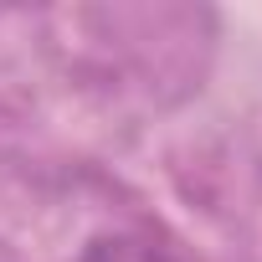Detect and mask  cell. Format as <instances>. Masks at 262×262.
Returning <instances> with one entry per match:
<instances>
[{
    "label": "cell",
    "mask_w": 262,
    "mask_h": 262,
    "mask_svg": "<svg viewBox=\"0 0 262 262\" xmlns=\"http://www.w3.org/2000/svg\"><path fill=\"white\" fill-rule=\"evenodd\" d=\"M82 262H175V257L144 236H98V242H88Z\"/></svg>",
    "instance_id": "cell-1"
}]
</instances>
